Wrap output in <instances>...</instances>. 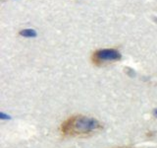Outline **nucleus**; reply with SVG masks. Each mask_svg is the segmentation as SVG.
I'll list each match as a JSON object with an SVG mask.
<instances>
[{"mask_svg":"<svg viewBox=\"0 0 157 148\" xmlns=\"http://www.w3.org/2000/svg\"><path fill=\"white\" fill-rule=\"evenodd\" d=\"M122 57L121 53L113 48L99 49L93 53V62L104 61V60H120Z\"/></svg>","mask_w":157,"mask_h":148,"instance_id":"2","label":"nucleus"},{"mask_svg":"<svg viewBox=\"0 0 157 148\" xmlns=\"http://www.w3.org/2000/svg\"><path fill=\"white\" fill-rule=\"evenodd\" d=\"M102 128V125L94 117L86 116H73L61 125L63 134L81 136L92 133Z\"/></svg>","mask_w":157,"mask_h":148,"instance_id":"1","label":"nucleus"},{"mask_svg":"<svg viewBox=\"0 0 157 148\" xmlns=\"http://www.w3.org/2000/svg\"><path fill=\"white\" fill-rule=\"evenodd\" d=\"M0 118H1V120H10L11 117L9 115H6V113H4L3 112H1L0 113Z\"/></svg>","mask_w":157,"mask_h":148,"instance_id":"4","label":"nucleus"},{"mask_svg":"<svg viewBox=\"0 0 157 148\" xmlns=\"http://www.w3.org/2000/svg\"><path fill=\"white\" fill-rule=\"evenodd\" d=\"M153 115H154L155 117H157V109H155V110L153 111Z\"/></svg>","mask_w":157,"mask_h":148,"instance_id":"5","label":"nucleus"},{"mask_svg":"<svg viewBox=\"0 0 157 148\" xmlns=\"http://www.w3.org/2000/svg\"><path fill=\"white\" fill-rule=\"evenodd\" d=\"M20 35L25 38H36L37 36V33L33 29H24L20 31Z\"/></svg>","mask_w":157,"mask_h":148,"instance_id":"3","label":"nucleus"}]
</instances>
